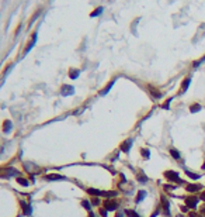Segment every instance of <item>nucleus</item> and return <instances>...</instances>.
Wrapping results in <instances>:
<instances>
[{
  "instance_id": "1",
  "label": "nucleus",
  "mask_w": 205,
  "mask_h": 217,
  "mask_svg": "<svg viewBox=\"0 0 205 217\" xmlns=\"http://www.w3.org/2000/svg\"><path fill=\"white\" fill-rule=\"evenodd\" d=\"M165 178L169 179L172 183H177V185H184V180H183L180 175L176 172V171H166L165 172Z\"/></svg>"
},
{
  "instance_id": "2",
  "label": "nucleus",
  "mask_w": 205,
  "mask_h": 217,
  "mask_svg": "<svg viewBox=\"0 0 205 217\" xmlns=\"http://www.w3.org/2000/svg\"><path fill=\"white\" fill-rule=\"evenodd\" d=\"M102 207L105 210H108V211H117L119 207V204L115 199H105L104 203H102Z\"/></svg>"
},
{
  "instance_id": "3",
  "label": "nucleus",
  "mask_w": 205,
  "mask_h": 217,
  "mask_svg": "<svg viewBox=\"0 0 205 217\" xmlns=\"http://www.w3.org/2000/svg\"><path fill=\"white\" fill-rule=\"evenodd\" d=\"M13 176H21V173L14 168H4L0 169V178H13Z\"/></svg>"
},
{
  "instance_id": "4",
  "label": "nucleus",
  "mask_w": 205,
  "mask_h": 217,
  "mask_svg": "<svg viewBox=\"0 0 205 217\" xmlns=\"http://www.w3.org/2000/svg\"><path fill=\"white\" fill-rule=\"evenodd\" d=\"M160 206H162V210H163V214L166 217H170V202L166 199L165 196H160Z\"/></svg>"
},
{
  "instance_id": "5",
  "label": "nucleus",
  "mask_w": 205,
  "mask_h": 217,
  "mask_svg": "<svg viewBox=\"0 0 205 217\" xmlns=\"http://www.w3.org/2000/svg\"><path fill=\"white\" fill-rule=\"evenodd\" d=\"M37 38H38V32H32V37L30 38V41H28V44H27V47H25V49H24V54L23 55H27L30 51H31L32 48H34V45H35V42H37Z\"/></svg>"
},
{
  "instance_id": "6",
  "label": "nucleus",
  "mask_w": 205,
  "mask_h": 217,
  "mask_svg": "<svg viewBox=\"0 0 205 217\" xmlns=\"http://www.w3.org/2000/svg\"><path fill=\"white\" fill-rule=\"evenodd\" d=\"M45 180H49V182H56V180H66V176L63 175H59V173H48L44 176Z\"/></svg>"
},
{
  "instance_id": "7",
  "label": "nucleus",
  "mask_w": 205,
  "mask_h": 217,
  "mask_svg": "<svg viewBox=\"0 0 205 217\" xmlns=\"http://www.w3.org/2000/svg\"><path fill=\"white\" fill-rule=\"evenodd\" d=\"M198 200H199V197H195V196H188V197H185L184 202H185V204L188 206L190 209H195L198 204Z\"/></svg>"
},
{
  "instance_id": "8",
  "label": "nucleus",
  "mask_w": 205,
  "mask_h": 217,
  "mask_svg": "<svg viewBox=\"0 0 205 217\" xmlns=\"http://www.w3.org/2000/svg\"><path fill=\"white\" fill-rule=\"evenodd\" d=\"M20 206L23 209V214L24 216H30L32 213V207H31V203H27L24 200H20Z\"/></svg>"
},
{
  "instance_id": "9",
  "label": "nucleus",
  "mask_w": 205,
  "mask_h": 217,
  "mask_svg": "<svg viewBox=\"0 0 205 217\" xmlns=\"http://www.w3.org/2000/svg\"><path fill=\"white\" fill-rule=\"evenodd\" d=\"M87 193L91 195L93 197H101V196L105 197V190H98V189H94V188H89V189H87Z\"/></svg>"
},
{
  "instance_id": "10",
  "label": "nucleus",
  "mask_w": 205,
  "mask_h": 217,
  "mask_svg": "<svg viewBox=\"0 0 205 217\" xmlns=\"http://www.w3.org/2000/svg\"><path fill=\"white\" fill-rule=\"evenodd\" d=\"M132 144H134V140H125L122 144H121V151L122 152H129L131 151V148H132Z\"/></svg>"
},
{
  "instance_id": "11",
  "label": "nucleus",
  "mask_w": 205,
  "mask_h": 217,
  "mask_svg": "<svg viewBox=\"0 0 205 217\" xmlns=\"http://www.w3.org/2000/svg\"><path fill=\"white\" fill-rule=\"evenodd\" d=\"M61 92H62V96H70V95L75 93V88L70 86V85H63Z\"/></svg>"
},
{
  "instance_id": "12",
  "label": "nucleus",
  "mask_w": 205,
  "mask_h": 217,
  "mask_svg": "<svg viewBox=\"0 0 205 217\" xmlns=\"http://www.w3.org/2000/svg\"><path fill=\"white\" fill-rule=\"evenodd\" d=\"M185 189H187L190 193H197V192H199V190H202V185H198V183H190V185L185 186Z\"/></svg>"
},
{
  "instance_id": "13",
  "label": "nucleus",
  "mask_w": 205,
  "mask_h": 217,
  "mask_svg": "<svg viewBox=\"0 0 205 217\" xmlns=\"http://www.w3.org/2000/svg\"><path fill=\"white\" fill-rule=\"evenodd\" d=\"M146 196H148V192H146V190H138V195H136V197H135V203H136V204L142 203Z\"/></svg>"
},
{
  "instance_id": "14",
  "label": "nucleus",
  "mask_w": 205,
  "mask_h": 217,
  "mask_svg": "<svg viewBox=\"0 0 205 217\" xmlns=\"http://www.w3.org/2000/svg\"><path fill=\"white\" fill-rule=\"evenodd\" d=\"M190 83H191V76H187L184 81H183V83H181V89H180V95L181 93H185L187 92V89H188V86H190Z\"/></svg>"
},
{
  "instance_id": "15",
  "label": "nucleus",
  "mask_w": 205,
  "mask_h": 217,
  "mask_svg": "<svg viewBox=\"0 0 205 217\" xmlns=\"http://www.w3.org/2000/svg\"><path fill=\"white\" fill-rule=\"evenodd\" d=\"M169 152H170V155H172V158L176 159V161H180V159H181V154H180L179 150H176V148H170V150H169Z\"/></svg>"
},
{
  "instance_id": "16",
  "label": "nucleus",
  "mask_w": 205,
  "mask_h": 217,
  "mask_svg": "<svg viewBox=\"0 0 205 217\" xmlns=\"http://www.w3.org/2000/svg\"><path fill=\"white\" fill-rule=\"evenodd\" d=\"M114 83H115V79H112V81H111L110 83L105 86V88L102 89L101 92H100V96H105V95H107V93H108V92L111 90V88H112V85H114Z\"/></svg>"
},
{
  "instance_id": "17",
  "label": "nucleus",
  "mask_w": 205,
  "mask_h": 217,
  "mask_svg": "<svg viewBox=\"0 0 205 217\" xmlns=\"http://www.w3.org/2000/svg\"><path fill=\"white\" fill-rule=\"evenodd\" d=\"M41 13H42V8H38V10H37V13H35V14L32 16V18H30V21H28V28H31V25L35 23V20H37L38 17H40Z\"/></svg>"
},
{
  "instance_id": "18",
  "label": "nucleus",
  "mask_w": 205,
  "mask_h": 217,
  "mask_svg": "<svg viewBox=\"0 0 205 217\" xmlns=\"http://www.w3.org/2000/svg\"><path fill=\"white\" fill-rule=\"evenodd\" d=\"M149 92H150V95L155 97V99H160V97H162V93H160L159 90H156L155 88H152V86H149Z\"/></svg>"
},
{
  "instance_id": "19",
  "label": "nucleus",
  "mask_w": 205,
  "mask_h": 217,
  "mask_svg": "<svg viewBox=\"0 0 205 217\" xmlns=\"http://www.w3.org/2000/svg\"><path fill=\"white\" fill-rule=\"evenodd\" d=\"M136 180H138L139 183H146V182L149 180V178L146 176V175H143V173H138V175H136Z\"/></svg>"
},
{
  "instance_id": "20",
  "label": "nucleus",
  "mask_w": 205,
  "mask_h": 217,
  "mask_svg": "<svg viewBox=\"0 0 205 217\" xmlns=\"http://www.w3.org/2000/svg\"><path fill=\"white\" fill-rule=\"evenodd\" d=\"M79 75H80L79 69H70V71H69V78H70V79H77Z\"/></svg>"
},
{
  "instance_id": "21",
  "label": "nucleus",
  "mask_w": 205,
  "mask_h": 217,
  "mask_svg": "<svg viewBox=\"0 0 205 217\" xmlns=\"http://www.w3.org/2000/svg\"><path fill=\"white\" fill-rule=\"evenodd\" d=\"M202 110V107H201V105H198V103H194V105L190 106V112L191 113H198Z\"/></svg>"
},
{
  "instance_id": "22",
  "label": "nucleus",
  "mask_w": 205,
  "mask_h": 217,
  "mask_svg": "<svg viewBox=\"0 0 205 217\" xmlns=\"http://www.w3.org/2000/svg\"><path fill=\"white\" fill-rule=\"evenodd\" d=\"M124 214H125L126 217H141L135 210H131V209H126L125 211H124Z\"/></svg>"
},
{
  "instance_id": "23",
  "label": "nucleus",
  "mask_w": 205,
  "mask_h": 217,
  "mask_svg": "<svg viewBox=\"0 0 205 217\" xmlns=\"http://www.w3.org/2000/svg\"><path fill=\"white\" fill-rule=\"evenodd\" d=\"M11 127H13V124H11L10 120H6L3 123V131H4V133H8V131L11 130Z\"/></svg>"
},
{
  "instance_id": "24",
  "label": "nucleus",
  "mask_w": 205,
  "mask_h": 217,
  "mask_svg": "<svg viewBox=\"0 0 205 217\" xmlns=\"http://www.w3.org/2000/svg\"><path fill=\"white\" fill-rule=\"evenodd\" d=\"M185 175H187L190 179H194V180H198V179L201 178V175H198L195 172H190V171H185Z\"/></svg>"
},
{
  "instance_id": "25",
  "label": "nucleus",
  "mask_w": 205,
  "mask_h": 217,
  "mask_svg": "<svg viewBox=\"0 0 205 217\" xmlns=\"http://www.w3.org/2000/svg\"><path fill=\"white\" fill-rule=\"evenodd\" d=\"M141 155H142L143 159H149L150 158V151L148 150V148H142V150H141Z\"/></svg>"
},
{
  "instance_id": "26",
  "label": "nucleus",
  "mask_w": 205,
  "mask_h": 217,
  "mask_svg": "<svg viewBox=\"0 0 205 217\" xmlns=\"http://www.w3.org/2000/svg\"><path fill=\"white\" fill-rule=\"evenodd\" d=\"M82 206H83L87 211H91V202H89L84 199V200H82Z\"/></svg>"
},
{
  "instance_id": "27",
  "label": "nucleus",
  "mask_w": 205,
  "mask_h": 217,
  "mask_svg": "<svg viewBox=\"0 0 205 217\" xmlns=\"http://www.w3.org/2000/svg\"><path fill=\"white\" fill-rule=\"evenodd\" d=\"M102 10H104L102 7H97L94 11H91V13H90V17H97V16H100V14L102 13Z\"/></svg>"
},
{
  "instance_id": "28",
  "label": "nucleus",
  "mask_w": 205,
  "mask_h": 217,
  "mask_svg": "<svg viewBox=\"0 0 205 217\" xmlns=\"http://www.w3.org/2000/svg\"><path fill=\"white\" fill-rule=\"evenodd\" d=\"M17 183H18V185H21V186H28V180H27V179H24L23 176H18V178H17Z\"/></svg>"
},
{
  "instance_id": "29",
  "label": "nucleus",
  "mask_w": 205,
  "mask_h": 217,
  "mask_svg": "<svg viewBox=\"0 0 205 217\" xmlns=\"http://www.w3.org/2000/svg\"><path fill=\"white\" fill-rule=\"evenodd\" d=\"M163 189H165L166 192H172V190H174V189H177V186H174V185H165L163 186Z\"/></svg>"
},
{
  "instance_id": "30",
  "label": "nucleus",
  "mask_w": 205,
  "mask_h": 217,
  "mask_svg": "<svg viewBox=\"0 0 205 217\" xmlns=\"http://www.w3.org/2000/svg\"><path fill=\"white\" fill-rule=\"evenodd\" d=\"M100 197H93L91 199V206H100Z\"/></svg>"
},
{
  "instance_id": "31",
  "label": "nucleus",
  "mask_w": 205,
  "mask_h": 217,
  "mask_svg": "<svg viewBox=\"0 0 205 217\" xmlns=\"http://www.w3.org/2000/svg\"><path fill=\"white\" fill-rule=\"evenodd\" d=\"M100 214H101V217H107V214H108V210H105L104 207H102V209H100Z\"/></svg>"
},
{
  "instance_id": "32",
  "label": "nucleus",
  "mask_w": 205,
  "mask_h": 217,
  "mask_svg": "<svg viewBox=\"0 0 205 217\" xmlns=\"http://www.w3.org/2000/svg\"><path fill=\"white\" fill-rule=\"evenodd\" d=\"M21 30H23V24L20 23V24H18V27H17V30H16V37H18V34L21 32Z\"/></svg>"
},
{
  "instance_id": "33",
  "label": "nucleus",
  "mask_w": 205,
  "mask_h": 217,
  "mask_svg": "<svg viewBox=\"0 0 205 217\" xmlns=\"http://www.w3.org/2000/svg\"><path fill=\"white\" fill-rule=\"evenodd\" d=\"M170 103H172V99H167V100H166V103L163 105V109L167 110V109H169V106H170Z\"/></svg>"
},
{
  "instance_id": "34",
  "label": "nucleus",
  "mask_w": 205,
  "mask_h": 217,
  "mask_svg": "<svg viewBox=\"0 0 205 217\" xmlns=\"http://www.w3.org/2000/svg\"><path fill=\"white\" fill-rule=\"evenodd\" d=\"M180 209H181V211L183 213H187V211H188V206H187V204H184V206H181V207H180Z\"/></svg>"
},
{
  "instance_id": "35",
  "label": "nucleus",
  "mask_w": 205,
  "mask_h": 217,
  "mask_svg": "<svg viewBox=\"0 0 205 217\" xmlns=\"http://www.w3.org/2000/svg\"><path fill=\"white\" fill-rule=\"evenodd\" d=\"M188 217H198V214L195 213V211H190V213H188Z\"/></svg>"
},
{
  "instance_id": "36",
  "label": "nucleus",
  "mask_w": 205,
  "mask_h": 217,
  "mask_svg": "<svg viewBox=\"0 0 205 217\" xmlns=\"http://www.w3.org/2000/svg\"><path fill=\"white\" fill-rule=\"evenodd\" d=\"M199 199L205 202V190H202V193H201V196H199Z\"/></svg>"
},
{
  "instance_id": "37",
  "label": "nucleus",
  "mask_w": 205,
  "mask_h": 217,
  "mask_svg": "<svg viewBox=\"0 0 205 217\" xmlns=\"http://www.w3.org/2000/svg\"><path fill=\"white\" fill-rule=\"evenodd\" d=\"M199 211H201V214H205V206H202V207H201V210H199Z\"/></svg>"
},
{
  "instance_id": "38",
  "label": "nucleus",
  "mask_w": 205,
  "mask_h": 217,
  "mask_svg": "<svg viewBox=\"0 0 205 217\" xmlns=\"http://www.w3.org/2000/svg\"><path fill=\"white\" fill-rule=\"evenodd\" d=\"M89 217H96L94 213H93V211H89Z\"/></svg>"
},
{
  "instance_id": "39",
  "label": "nucleus",
  "mask_w": 205,
  "mask_h": 217,
  "mask_svg": "<svg viewBox=\"0 0 205 217\" xmlns=\"http://www.w3.org/2000/svg\"><path fill=\"white\" fill-rule=\"evenodd\" d=\"M115 217H122V213H119V211H117V214H115Z\"/></svg>"
},
{
  "instance_id": "40",
  "label": "nucleus",
  "mask_w": 205,
  "mask_h": 217,
  "mask_svg": "<svg viewBox=\"0 0 205 217\" xmlns=\"http://www.w3.org/2000/svg\"><path fill=\"white\" fill-rule=\"evenodd\" d=\"M201 168H202V169H204V171H205V162H204V165H202V166H201Z\"/></svg>"
}]
</instances>
